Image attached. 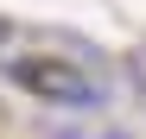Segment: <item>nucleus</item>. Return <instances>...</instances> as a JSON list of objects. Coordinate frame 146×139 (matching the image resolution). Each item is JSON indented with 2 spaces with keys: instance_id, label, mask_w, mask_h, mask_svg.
I'll use <instances>...</instances> for the list:
<instances>
[{
  "instance_id": "nucleus-1",
  "label": "nucleus",
  "mask_w": 146,
  "mask_h": 139,
  "mask_svg": "<svg viewBox=\"0 0 146 139\" xmlns=\"http://www.w3.org/2000/svg\"><path fill=\"white\" fill-rule=\"evenodd\" d=\"M0 76H7L19 95H32L44 108H64V114H95L108 108V89L89 76V63L76 57H57V51H13L0 63Z\"/></svg>"
},
{
  "instance_id": "nucleus-2",
  "label": "nucleus",
  "mask_w": 146,
  "mask_h": 139,
  "mask_svg": "<svg viewBox=\"0 0 146 139\" xmlns=\"http://www.w3.org/2000/svg\"><path fill=\"white\" fill-rule=\"evenodd\" d=\"M38 139H89V120H76V114H51V120H38Z\"/></svg>"
},
{
  "instance_id": "nucleus-3",
  "label": "nucleus",
  "mask_w": 146,
  "mask_h": 139,
  "mask_svg": "<svg viewBox=\"0 0 146 139\" xmlns=\"http://www.w3.org/2000/svg\"><path fill=\"white\" fill-rule=\"evenodd\" d=\"M89 139H133L127 127H89Z\"/></svg>"
}]
</instances>
